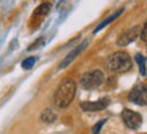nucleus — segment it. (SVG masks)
Returning a JSON list of instances; mask_svg holds the SVG:
<instances>
[{"label": "nucleus", "mask_w": 147, "mask_h": 134, "mask_svg": "<svg viewBox=\"0 0 147 134\" xmlns=\"http://www.w3.org/2000/svg\"><path fill=\"white\" fill-rule=\"evenodd\" d=\"M104 123H105V119H102V121L97 122V123H96V126L93 127V133L94 134H100L98 131H100V129L102 127V125H104Z\"/></svg>", "instance_id": "4468645a"}, {"label": "nucleus", "mask_w": 147, "mask_h": 134, "mask_svg": "<svg viewBox=\"0 0 147 134\" xmlns=\"http://www.w3.org/2000/svg\"><path fill=\"white\" fill-rule=\"evenodd\" d=\"M129 102L139 104V106H147V84H138L136 87L129 91L128 95Z\"/></svg>", "instance_id": "20e7f679"}, {"label": "nucleus", "mask_w": 147, "mask_h": 134, "mask_svg": "<svg viewBox=\"0 0 147 134\" xmlns=\"http://www.w3.org/2000/svg\"><path fill=\"white\" fill-rule=\"evenodd\" d=\"M105 80V76L102 71L100 69H93V71H89L84 73L80 79V84L84 89H94L100 87V85L104 83Z\"/></svg>", "instance_id": "7ed1b4c3"}, {"label": "nucleus", "mask_w": 147, "mask_h": 134, "mask_svg": "<svg viewBox=\"0 0 147 134\" xmlns=\"http://www.w3.org/2000/svg\"><path fill=\"white\" fill-rule=\"evenodd\" d=\"M121 12H123V8H121V10H117L116 12H113L112 15H109V16H108L107 19H104V20H102V22L100 23V24H98V26L96 27V29H94V34H96V33H98L100 30H102L104 27L107 26V24H109L111 22H113V20H115V19L117 18L119 15H121Z\"/></svg>", "instance_id": "9d476101"}, {"label": "nucleus", "mask_w": 147, "mask_h": 134, "mask_svg": "<svg viewBox=\"0 0 147 134\" xmlns=\"http://www.w3.org/2000/svg\"><path fill=\"white\" fill-rule=\"evenodd\" d=\"M140 31H142V27L140 26H134V27H129L128 30H125L117 39V45L119 46H127L131 42H134L138 37H140Z\"/></svg>", "instance_id": "423d86ee"}, {"label": "nucleus", "mask_w": 147, "mask_h": 134, "mask_svg": "<svg viewBox=\"0 0 147 134\" xmlns=\"http://www.w3.org/2000/svg\"><path fill=\"white\" fill-rule=\"evenodd\" d=\"M132 67V60L125 52H117L107 58V68L111 72H127Z\"/></svg>", "instance_id": "f03ea898"}, {"label": "nucleus", "mask_w": 147, "mask_h": 134, "mask_svg": "<svg viewBox=\"0 0 147 134\" xmlns=\"http://www.w3.org/2000/svg\"><path fill=\"white\" fill-rule=\"evenodd\" d=\"M74 96H76V83L71 79H67L63 80L55 91L54 103L58 108H66L73 102Z\"/></svg>", "instance_id": "f257e3e1"}, {"label": "nucleus", "mask_w": 147, "mask_h": 134, "mask_svg": "<svg viewBox=\"0 0 147 134\" xmlns=\"http://www.w3.org/2000/svg\"><path fill=\"white\" fill-rule=\"evenodd\" d=\"M40 121L45 122V123H53V122L57 121V114H55V111H53L51 108H47V110H45V111L42 112Z\"/></svg>", "instance_id": "9b49d317"}, {"label": "nucleus", "mask_w": 147, "mask_h": 134, "mask_svg": "<svg viewBox=\"0 0 147 134\" xmlns=\"http://www.w3.org/2000/svg\"><path fill=\"white\" fill-rule=\"evenodd\" d=\"M49 11H50V3L49 1L42 3V4L34 11V14H32V22H36L38 24H39V22L45 18L47 14H49Z\"/></svg>", "instance_id": "1a4fd4ad"}, {"label": "nucleus", "mask_w": 147, "mask_h": 134, "mask_svg": "<svg viewBox=\"0 0 147 134\" xmlns=\"http://www.w3.org/2000/svg\"><path fill=\"white\" fill-rule=\"evenodd\" d=\"M108 104H109V99L104 98L98 99L96 102H82L81 103V108L84 111H101V110L108 107Z\"/></svg>", "instance_id": "0eeeda50"}, {"label": "nucleus", "mask_w": 147, "mask_h": 134, "mask_svg": "<svg viewBox=\"0 0 147 134\" xmlns=\"http://www.w3.org/2000/svg\"><path fill=\"white\" fill-rule=\"evenodd\" d=\"M121 118H123V122L124 125L128 127V129H139L140 125H142V115L139 112H135L129 108H124L123 112H121Z\"/></svg>", "instance_id": "39448f33"}, {"label": "nucleus", "mask_w": 147, "mask_h": 134, "mask_svg": "<svg viewBox=\"0 0 147 134\" xmlns=\"http://www.w3.org/2000/svg\"><path fill=\"white\" fill-rule=\"evenodd\" d=\"M36 61V57H28L22 61V68L23 69H31L34 67V64Z\"/></svg>", "instance_id": "ddd939ff"}, {"label": "nucleus", "mask_w": 147, "mask_h": 134, "mask_svg": "<svg viewBox=\"0 0 147 134\" xmlns=\"http://www.w3.org/2000/svg\"><path fill=\"white\" fill-rule=\"evenodd\" d=\"M140 38H142L144 42H147V22L144 23V26H143L142 31H140Z\"/></svg>", "instance_id": "2eb2a0df"}, {"label": "nucleus", "mask_w": 147, "mask_h": 134, "mask_svg": "<svg viewBox=\"0 0 147 134\" xmlns=\"http://www.w3.org/2000/svg\"><path fill=\"white\" fill-rule=\"evenodd\" d=\"M86 45H88V41L82 42L81 45H78L77 48H74V49L71 50L70 53L67 54L66 57H65V58L62 60V63L59 64V69H63V68H66L67 65H70V64L73 63V60H74V58H76L77 56H78V54H80L81 52H82V50H84L85 48H86Z\"/></svg>", "instance_id": "6e6552de"}, {"label": "nucleus", "mask_w": 147, "mask_h": 134, "mask_svg": "<svg viewBox=\"0 0 147 134\" xmlns=\"http://www.w3.org/2000/svg\"><path fill=\"white\" fill-rule=\"evenodd\" d=\"M135 61H136V64L139 65V72H140V75L142 76H146L147 75V61L146 58L143 57L142 54H136L135 56Z\"/></svg>", "instance_id": "f8f14e48"}]
</instances>
